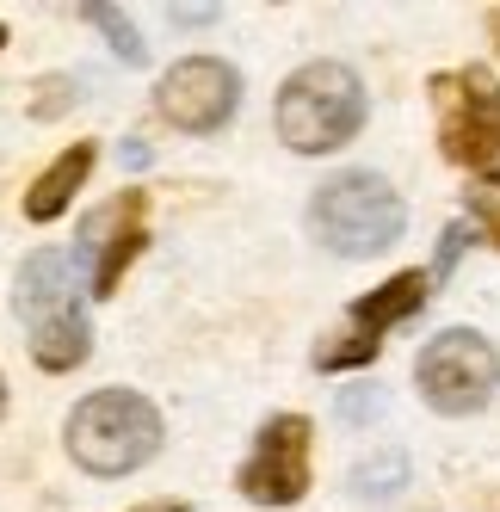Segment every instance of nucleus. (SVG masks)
<instances>
[{
  "instance_id": "1",
  "label": "nucleus",
  "mask_w": 500,
  "mask_h": 512,
  "mask_svg": "<svg viewBox=\"0 0 500 512\" xmlns=\"http://www.w3.org/2000/svg\"><path fill=\"white\" fill-rule=\"evenodd\" d=\"M62 445L87 475H130L161 451V408L136 389H93L75 401Z\"/></svg>"
},
{
  "instance_id": "2",
  "label": "nucleus",
  "mask_w": 500,
  "mask_h": 512,
  "mask_svg": "<svg viewBox=\"0 0 500 512\" xmlns=\"http://www.w3.org/2000/svg\"><path fill=\"white\" fill-rule=\"evenodd\" d=\"M402 223H408V210H402L396 186L383 173H365V167L321 179L315 198H309V229L340 260H371V253L396 247Z\"/></svg>"
},
{
  "instance_id": "3",
  "label": "nucleus",
  "mask_w": 500,
  "mask_h": 512,
  "mask_svg": "<svg viewBox=\"0 0 500 512\" xmlns=\"http://www.w3.org/2000/svg\"><path fill=\"white\" fill-rule=\"evenodd\" d=\"M365 124V87L346 62H309L278 87V136L297 155H334Z\"/></svg>"
},
{
  "instance_id": "4",
  "label": "nucleus",
  "mask_w": 500,
  "mask_h": 512,
  "mask_svg": "<svg viewBox=\"0 0 500 512\" xmlns=\"http://www.w3.org/2000/svg\"><path fill=\"white\" fill-rule=\"evenodd\" d=\"M433 105H439L445 161L494 173L500 167V81L488 68H457V75L433 81Z\"/></svg>"
},
{
  "instance_id": "5",
  "label": "nucleus",
  "mask_w": 500,
  "mask_h": 512,
  "mask_svg": "<svg viewBox=\"0 0 500 512\" xmlns=\"http://www.w3.org/2000/svg\"><path fill=\"white\" fill-rule=\"evenodd\" d=\"M414 383L439 414H476L500 389V352L482 334H470V327H445V334L420 346Z\"/></svg>"
},
{
  "instance_id": "6",
  "label": "nucleus",
  "mask_w": 500,
  "mask_h": 512,
  "mask_svg": "<svg viewBox=\"0 0 500 512\" xmlns=\"http://www.w3.org/2000/svg\"><path fill=\"white\" fill-rule=\"evenodd\" d=\"M142 241H149V192H118L81 216L68 260H75V272H87V290L105 303L118 290V278L130 272V260L142 253Z\"/></svg>"
},
{
  "instance_id": "7",
  "label": "nucleus",
  "mask_w": 500,
  "mask_h": 512,
  "mask_svg": "<svg viewBox=\"0 0 500 512\" xmlns=\"http://www.w3.org/2000/svg\"><path fill=\"white\" fill-rule=\"evenodd\" d=\"M426 290H433V272H396L389 284H377L371 297H359L346 309V327L334 340H315V371H352V364H371L383 334L402 327L426 303Z\"/></svg>"
},
{
  "instance_id": "8",
  "label": "nucleus",
  "mask_w": 500,
  "mask_h": 512,
  "mask_svg": "<svg viewBox=\"0 0 500 512\" xmlns=\"http://www.w3.org/2000/svg\"><path fill=\"white\" fill-rule=\"evenodd\" d=\"M235 105H241V75H235V62H223V56H186V62H173L167 75L155 81L161 124L186 130V136L223 130L235 118Z\"/></svg>"
},
{
  "instance_id": "9",
  "label": "nucleus",
  "mask_w": 500,
  "mask_h": 512,
  "mask_svg": "<svg viewBox=\"0 0 500 512\" xmlns=\"http://www.w3.org/2000/svg\"><path fill=\"white\" fill-rule=\"evenodd\" d=\"M309 438L315 426L303 414L266 420L254 438V457L241 463V494L254 506H297L309 494Z\"/></svg>"
},
{
  "instance_id": "10",
  "label": "nucleus",
  "mask_w": 500,
  "mask_h": 512,
  "mask_svg": "<svg viewBox=\"0 0 500 512\" xmlns=\"http://www.w3.org/2000/svg\"><path fill=\"white\" fill-rule=\"evenodd\" d=\"M81 309V290H75V266H68L62 247H38L25 253V266L13 272V315L25 321V334L62 321Z\"/></svg>"
},
{
  "instance_id": "11",
  "label": "nucleus",
  "mask_w": 500,
  "mask_h": 512,
  "mask_svg": "<svg viewBox=\"0 0 500 512\" xmlns=\"http://www.w3.org/2000/svg\"><path fill=\"white\" fill-rule=\"evenodd\" d=\"M93 161H99V142H75V149H62L38 179H31V192H25V216H31V223H50V216H62L68 204H75V192L87 186Z\"/></svg>"
},
{
  "instance_id": "12",
  "label": "nucleus",
  "mask_w": 500,
  "mask_h": 512,
  "mask_svg": "<svg viewBox=\"0 0 500 512\" xmlns=\"http://www.w3.org/2000/svg\"><path fill=\"white\" fill-rule=\"evenodd\" d=\"M87 352H93V334H87L81 309H75V315H62V321H50V327H38V334H31V358H38L44 371H75V364H87Z\"/></svg>"
},
{
  "instance_id": "13",
  "label": "nucleus",
  "mask_w": 500,
  "mask_h": 512,
  "mask_svg": "<svg viewBox=\"0 0 500 512\" xmlns=\"http://www.w3.org/2000/svg\"><path fill=\"white\" fill-rule=\"evenodd\" d=\"M81 19L105 31V44H112V50L124 56V68H142V62H149V50H142V38H136V25H130L118 7H99V0H87V7H81Z\"/></svg>"
},
{
  "instance_id": "14",
  "label": "nucleus",
  "mask_w": 500,
  "mask_h": 512,
  "mask_svg": "<svg viewBox=\"0 0 500 512\" xmlns=\"http://www.w3.org/2000/svg\"><path fill=\"white\" fill-rule=\"evenodd\" d=\"M352 488H359V494H371V500L402 494V488H408V457H402V451H383V457L359 463V469H352Z\"/></svg>"
},
{
  "instance_id": "15",
  "label": "nucleus",
  "mask_w": 500,
  "mask_h": 512,
  "mask_svg": "<svg viewBox=\"0 0 500 512\" xmlns=\"http://www.w3.org/2000/svg\"><path fill=\"white\" fill-rule=\"evenodd\" d=\"M377 408H383V389H377V383H359V389H346V395H340V420H346V426L377 420Z\"/></svg>"
},
{
  "instance_id": "16",
  "label": "nucleus",
  "mask_w": 500,
  "mask_h": 512,
  "mask_svg": "<svg viewBox=\"0 0 500 512\" xmlns=\"http://www.w3.org/2000/svg\"><path fill=\"white\" fill-rule=\"evenodd\" d=\"M476 235H482V223H451V229H445V241H439V260H433V284H439V278H451V266H457V253L470 247Z\"/></svg>"
},
{
  "instance_id": "17",
  "label": "nucleus",
  "mask_w": 500,
  "mask_h": 512,
  "mask_svg": "<svg viewBox=\"0 0 500 512\" xmlns=\"http://www.w3.org/2000/svg\"><path fill=\"white\" fill-rule=\"evenodd\" d=\"M217 13H223V7H173L167 19H173V25H210Z\"/></svg>"
},
{
  "instance_id": "18",
  "label": "nucleus",
  "mask_w": 500,
  "mask_h": 512,
  "mask_svg": "<svg viewBox=\"0 0 500 512\" xmlns=\"http://www.w3.org/2000/svg\"><path fill=\"white\" fill-rule=\"evenodd\" d=\"M124 167H149V149H142V142H136V136L124 142Z\"/></svg>"
},
{
  "instance_id": "19",
  "label": "nucleus",
  "mask_w": 500,
  "mask_h": 512,
  "mask_svg": "<svg viewBox=\"0 0 500 512\" xmlns=\"http://www.w3.org/2000/svg\"><path fill=\"white\" fill-rule=\"evenodd\" d=\"M482 229H488V235L500 241V204H482Z\"/></svg>"
},
{
  "instance_id": "20",
  "label": "nucleus",
  "mask_w": 500,
  "mask_h": 512,
  "mask_svg": "<svg viewBox=\"0 0 500 512\" xmlns=\"http://www.w3.org/2000/svg\"><path fill=\"white\" fill-rule=\"evenodd\" d=\"M136 512H192V506H180V500H155V506H136Z\"/></svg>"
},
{
  "instance_id": "21",
  "label": "nucleus",
  "mask_w": 500,
  "mask_h": 512,
  "mask_svg": "<svg viewBox=\"0 0 500 512\" xmlns=\"http://www.w3.org/2000/svg\"><path fill=\"white\" fill-rule=\"evenodd\" d=\"M0 420H7V377H0Z\"/></svg>"
},
{
  "instance_id": "22",
  "label": "nucleus",
  "mask_w": 500,
  "mask_h": 512,
  "mask_svg": "<svg viewBox=\"0 0 500 512\" xmlns=\"http://www.w3.org/2000/svg\"><path fill=\"white\" fill-rule=\"evenodd\" d=\"M0 50H7V25H0Z\"/></svg>"
},
{
  "instance_id": "23",
  "label": "nucleus",
  "mask_w": 500,
  "mask_h": 512,
  "mask_svg": "<svg viewBox=\"0 0 500 512\" xmlns=\"http://www.w3.org/2000/svg\"><path fill=\"white\" fill-rule=\"evenodd\" d=\"M488 179H500V167H494V173H488Z\"/></svg>"
}]
</instances>
